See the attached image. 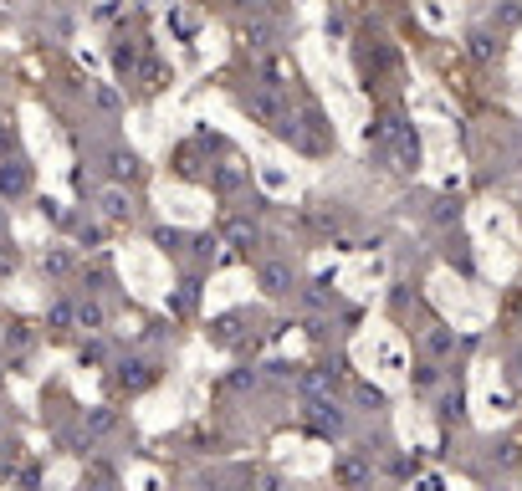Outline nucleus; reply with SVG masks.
<instances>
[{"label":"nucleus","instance_id":"5701e85b","mask_svg":"<svg viewBox=\"0 0 522 491\" xmlns=\"http://www.w3.org/2000/svg\"><path fill=\"white\" fill-rule=\"evenodd\" d=\"M359 399H364V405H369L374 415H384V394H379V389H369V384H359Z\"/></svg>","mask_w":522,"mask_h":491},{"label":"nucleus","instance_id":"f8f14e48","mask_svg":"<svg viewBox=\"0 0 522 491\" xmlns=\"http://www.w3.org/2000/svg\"><path fill=\"white\" fill-rule=\"evenodd\" d=\"M113 359H118V353H113L108 333H87V338L77 343V364H82V369H108Z\"/></svg>","mask_w":522,"mask_h":491},{"label":"nucleus","instance_id":"393cba45","mask_svg":"<svg viewBox=\"0 0 522 491\" xmlns=\"http://www.w3.org/2000/svg\"><path fill=\"white\" fill-rule=\"evenodd\" d=\"M6 435H16V415H11V405L0 410V440H6Z\"/></svg>","mask_w":522,"mask_h":491},{"label":"nucleus","instance_id":"dca6fc26","mask_svg":"<svg viewBox=\"0 0 522 491\" xmlns=\"http://www.w3.org/2000/svg\"><path fill=\"white\" fill-rule=\"evenodd\" d=\"M195 297H200V287H195V277H190V282H180V292H164V312H169V318H190Z\"/></svg>","mask_w":522,"mask_h":491},{"label":"nucleus","instance_id":"9d476101","mask_svg":"<svg viewBox=\"0 0 522 491\" xmlns=\"http://www.w3.org/2000/svg\"><path fill=\"white\" fill-rule=\"evenodd\" d=\"M338 384H343V374H338L333 364H313L308 374H297V394H302V399H333Z\"/></svg>","mask_w":522,"mask_h":491},{"label":"nucleus","instance_id":"6e6552de","mask_svg":"<svg viewBox=\"0 0 522 491\" xmlns=\"http://www.w3.org/2000/svg\"><path fill=\"white\" fill-rule=\"evenodd\" d=\"M31 185H36V174H31L26 159H0V200L16 205V200L31 195Z\"/></svg>","mask_w":522,"mask_h":491},{"label":"nucleus","instance_id":"0eeeda50","mask_svg":"<svg viewBox=\"0 0 522 491\" xmlns=\"http://www.w3.org/2000/svg\"><path fill=\"white\" fill-rule=\"evenodd\" d=\"M77 246H67V241H57V246H47L36 256V272H41V282H72L77 277Z\"/></svg>","mask_w":522,"mask_h":491},{"label":"nucleus","instance_id":"20e7f679","mask_svg":"<svg viewBox=\"0 0 522 491\" xmlns=\"http://www.w3.org/2000/svg\"><path fill=\"white\" fill-rule=\"evenodd\" d=\"M41 338V318H26V312H0V353H31Z\"/></svg>","mask_w":522,"mask_h":491},{"label":"nucleus","instance_id":"f257e3e1","mask_svg":"<svg viewBox=\"0 0 522 491\" xmlns=\"http://www.w3.org/2000/svg\"><path fill=\"white\" fill-rule=\"evenodd\" d=\"M103 374H108V384H113L118 394H128V399H139V394H149V389L164 384V364L154 359V353H144V348L118 353V359H113Z\"/></svg>","mask_w":522,"mask_h":491},{"label":"nucleus","instance_id":"a211bd4d","mask_svg":"<svg viewBox=\"0 0 522 491\" xmlns=\"http://www.w3.org/2000/svg\"><path fill=\"white\" fill-rule=\"evenodd\" d=\"M441 379H446V374H441V364H435V359H425V364H420V369L410 374V384H415L420 394H430V389H441Z\"/></svg>","mask_w":522,"mask_h":491},{"label":"nucleus","instance_id":"a878e982","mask_svg":"<svg viewBox=\"0 0 522 491\" xmlns=\"http://www.w3.org/2000/svg\"><path fill=\"white\" fill-rule=\"evenodd\" d=\"M93 103H98V108H118V98L108 93V87H98V93H93Z\"/></svg>","mask_w":522,"mask_h":491},{"label":"nucleus","instance_id":"423d86ee","mask_svg":"<svg viewBox=\"0 0 522 491\" xmlns=\"http://www.w3.org/2000/svg\"><path fill=\"white\" fill-rule=\"evenodd\" d=\"M98 215L113 231H134L139 226V200L128 195V185H108V190H98Z\"/></svg>","mask_w":522,"mask_h":491},{"label":"nucleus","instance_id":"39448f33","mask_svg":"<svg viewBox=\"0 0 522 491\" xmlns=\"http://www.w3.org/2000/svg\"><path fill=\"white\" fill-rule=\"evenodd\" d=\"M328 476H333L338 491H364L374 481V451H338Z\"/></svg>","mask_w":522,"mask_h":491},{"label":"nucleus","instance_id":"aec40b11","mask_svg":"<svg viewBox=\"0 0 522 491\" xmlns=\"http://www.w3.org/2000/svg\"><path fill=\"white\" fill-rule=\"evenodd\" d=\"M302 302H308L313 312H328V307H333V292H328L323 282H308V287H302Z\"/></svg>","mask_w":522,"mask_h":491},{"label":"nucleus","instance_id":"6ab92c4d","mask_svg":"<svg viewBox=\"0 0 522 491\" xmlns=\"http://www.w3.org/2000/svg\"><path fill=\"white\" fill-rule=\"evenodd\" d=\"M256 384H261L256 364H236V369L226 374V389H231V394H246V389H256Z\"/></svg>","mask_w":522,"mask_h":491},{"label":"nucleus","instance_id":"2eb2a0df","mask_svg":"<svg viewBox=\"0 0 522 491\" xmlns=\"http://www.w3.org/2000/svg\"><path fill=\"white\" fill-rule=\"evenodd\" d=\"M425 353H430V359H446V353H456V328L451 323L425 328Z\"/></svg>","mask_w":522,"mask_h":491},{"label":"nucleus","instance_id":"bb28decb","mask_svg":"<svg viewBox=\"0 0 522 491\" xmlns=\"http://www.w3.org/2000/svg\"><path fill=\"white\" fill-rule=\"evenodd\" d=\"M6 226H11V215H6V200H0V241H6Z\"/></svg>","mask_w":522,"mask_h":491},{"label":"nucleus","instance_id":"7ed1b4c3","mask_svg":"<svg viewBox=\"0 0 522 491\" xmlns=\"http://www.w3.org/2000/svg\"><path fill=\"white\" fill-rule=\"evenodd\" d=\"M302 425L323 440H343L348 435V410L338 399H308V405H302Z\"/></svg>","mask_w":522,"mask_h":491},{"label":"nucleus","instance_id":"f3484780","mask_svg":"<svg viewBox=\"0 0 522 491\" xmlns=\"http://www.w3.org/2000/svg\"><path fill=\"white\" fill-rule=\"evenodd\" d=\"M261 241V231L251 226L246 215H236V220H226V246H236V251H251Z\"/></svg>","mask_w":522,"mask_h":491},{"label":"nucleus","instance_id":"412c9836","mask_svg":"<svg viewBox=\"0 0 522 491\" xmlns=\"http://www.w3.org/2000/svg\"><path fill=\"white\" fill-rule=\"evenodd\" d=\"M241 36H246V47H251V52H267V47H272V26H267V21H256V26H246Z\"/></svg>","mask_w":522,"mask_h":491},{"label":"nucleus","instance_id":"4468645a","mask_svg":"<svg viewBox=\"0 0 522 491\" xmlns=\"http://www.w3.org/2000/svg\"><path fill=\"white\" fill-rule=\"evenodd\" d=\"M118 410L113 405H93V410H82V430L93 435V440H108V435H118Z\"/></svg>","mask_w":522,"mask_h":491},{"label":"nucleus","instance_id":"f03ea898","mask_svg":"<svg viewBox=\"0 0 522 491\" xmlns=\"http://www.w3.org/2000/svg\"><path fill=\"white\" fill-rule=\"evenodd\" d=\"M41 333H47L52 343H72L82 328H77V292H67V287H57L52 297H47V312H41Z\"/></svg>","mask_w":522,"mask_h":491},{"label":"nucleus","instance_id":"1a4fd4ad","mask_svg":"<svg viewBox=\"0 0 522 491\" xmlns=\"http://www.w3.org/2000/svg\"><path fill=\"white\" fill-rule=\"evenodd\" d=\"M77 328L82 333H113V307L98 292H77Z\"/></svg>","mask_w":522,"mask_h":491},{"label":"nucleus","instance_id":"b1692460","mask_svg":"<svg viewBox=\"0 0 522 491\" xmlns=\"http://www.w3.org/2000/svg\"><path fill=\"white\" fill-rule=\"evenodd\" d=\"M256 491H287V481H282L277 471H261V476H256Z\"/></svg>","mask_w":522,"mask_h":491},{"label":"nucleus","instance_id":"c85d7f7f","mask_svg":"<svg viewBox=\"0 0 522 491\" xmlns=\"http://www.w3.org/2000/svg\"><path fill=\"white\" fill-rule=\"evenodd\" d=\"M354 6H359V0H354Z\"/></svg>","mask_w":522,"mask_h":491},{"label":"nucleus","instance_id":"9b49d317","mask_svg":"<svg viewBox=\"0 0 522 491\" xmlns=\"http://www.w3.org/2000/svg\"><path fill=\"white\" fill-rule=\"evenodd\" d=\"M103 169H108L113 185H139V180H144V159H139L134 149H113Z\"/></svg>","mask_w":522,"mask_h":491},{"label":"nucleus","instance_id":"ddd939ff","mask_svg":"<svg viewBox=\"0 0 522 491\" xmlns=\"http://www.w3.org/2000/svg\"><path fill=\"white\" fill-rule=\"evenodd\" d=\"M256 282H261V292H267V297H287L292 292V266L287 261H261Z\"/></svg>","mask_w":522,"mask_h":491},{"label":"nucleus","instance_id":"4be33fe9","mask_svg":"<svg viewBox=\"0 0 522 491\" xmlns=\"http://www.w3.org/2000/svg\"><path fill=\"white\" fill-rule=\"evenodd\" d=\"M21 246H11V241H0V277H16L21 272Z\"/></svg>","mask_w":522,"mask_h":491},{"label":"nucleus","instance_id":"cd10ccee","mask_svg":"<svg viewBox=\"0 0 522 491\" xmlns=\"http://www.w3.org/2000/svg\"><path fill=\"white\" fill-rule=\"evenodd\" d=\"M6 379H11V374H6V353H0V394H6Z\"/></svg>","mask_w":522,"mask_h":491}]
</instances>
